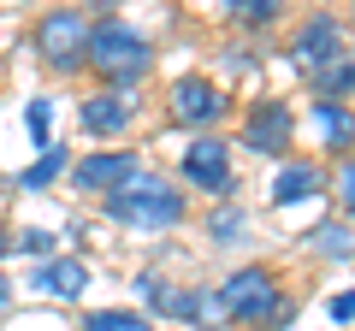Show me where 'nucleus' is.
<instances>
[{"label":"nucleus","mask_w":355,"mask_h":331,"mask_svg":"<svg viewBox=\"0 0 355 331\" xmlns=\"http://www.w3.org/2000/svg\"><path fill=\"white\" fill-rule=\"evenodd\" d=\"M83 65L101 77V83H113V89L130 95V83L148 77V65H154V42L142 36V30L119 24V18H101V24L89 30V60Z\"/></svg>","instance_id":"nucleus-1"},{"label":"nucleus","mask_w":355,"mask_h":331,"mask_svg":"<svg viewBox=\"0 0 355 331\" xmlns=\"http://www.w3.org/2000/svg\"><path fill=\"white\" fill-rule=\"evenodd\" d=\"M219 302H225V314L243 319V325H279V319H291V302H284L272 267H237L219 284Z\"/></svg>","instance_id":"nucleus-2"},{"label":"nucleus","mask_w":355,"mask_h":331,"mask_svg":"<svg viewBox=\"0 0 355 331\" xmlns=\"http://www.w3.org/2000/svg\"><path fill=\"white\" fill-rule=\"evenodd\" d=\"M107 213H113L119 225H130V231H172L178 219H184V195H178V184L142 172L130 190L107 195Z\"/></svg>","instance_id":"nucleus-3"},{"label":"nucleus","mask_w":355,"mask_h":331,"mask_svg":"<svg viewBox=\"0 0 355 331\" xmlns=\"http://www.w3.org/2000/svg\"><path fill=\"white\" fill-rule=\"evenodd\" d=\"M89 12H77V6H53V12H42V24H36V53H42V65L48 71H60V77H71V71H83V60H89Z\"/></svg>","instance_id":"nucleus-4"},{"label":"nucleus","mask_w":355,"mask_h":331,"mask_svg":"<svg viewBox=\"0 0 355 331\" xmlns=\"http://www.w3.org/2000/svg\"><path fill=\"white\" fill-rule=\"evenodd\" d=\"M71 178H77V190H89V195H119V190H130V184L142 178V154H130V148L89 154V160L71 166Z\"/></svg>","instance_id":"nucleus-5"},{"label":"nucleus","mask_w":355,"mask_h":331,"mask_svg":"<svg viewBox=\"0 0 355 331\" xmlns=\"http://www.w3.org/2000/svg\"><path fill=\"white\" fill-rule=\"evenodd\" d=\"M291 130H296V118H291V107L279 101V95H266V101H254L249 113H243V148L249 154H284L291 148Z\"/></svg>","instance_id":"nucleus-6"},{"label":"nucleus","mask_w":355,"mask_h":331,"mask_svg":"<svg viewBox=\"0 0 355 331\" xmlns=\"http://www.w3.org/2000/svg\"><path fill=\"white\" fill-rule=\"evenodd\" d=\"M178 172H184V184H196V190L225 195V190H231V142L196 136L190 148H184V160H178Z\"/></svg>","instance_id":"nucleus-7"},{"label":"nucleus","mask_w":355,"mask_h":331,"mask_svg":"<svg viewBox=\"0 0 355 331\" xmlns=\"http://www.w3.org/2000/svg\"><path fill=\"white\" fill-rule=\"evenodd\" d=\"M225 113H231L225 89H214L207 77H178V83H172V118H178V125L207 130V125H219Z\"/></svg>","instance_id":"nucleus-8"},{"label":"nucleus","mask_w":355,"mask_h":331,"mask_svg":"<svg viewBox=\"0 0 355 331\" xmlns=\"http://www.w3.org/2000/svg\"><path fill=\"white\" fill-rule=\"evenodd\" d=\"M291 60L302 65L308 77H314V71H326L331 60H343V24H338L331 12H314L302 30H296V42H291Z\"/></svg>","instance_id":"nucleus-9"},{"label":"nucleus","mask_w":355,"mask_h":331,"mask_svg":"<svg viewBox=\"0 0 355 331\" xmlns=\"http://www.w3.org/2000/svg\"><path fill=\"white\" fill-rule=\"evenodd\" d=\"M130 118H137V101L125 89H101L83 101V130H95V136H119V130H130Z\"/></svg>","instance_id":"nucleus-10"},{"label":"nucleus","mask_w":355,"mask_h":331,"mask_svg":"<svg viewBox=\"0 0 355 331\" xmlns=\"http://www.w3.org/2000/svg\"><path fill=\"white\" fill-rule=\"evenodd\" d=\"M326 190V172H320L314 160H284L279 172H272V202L279 207H296V202H308V195H320Z\"/></svg>","instance_id":"nucleus-11"},{"label":"nucleus","mask_w":355,"mask_h":331,"mask_svg":"<svg viewBox=\"0 0 355 331\" xmlns=\"http://www.w3.org/2000/svg\"><path fill=\"white\" fill-rule=\"evenodd\" d=\"M36 290L53 296V302H77V296L89 290V267H83V260H71V255L42 260V267H36Z\"/></svg>","instance_id":"nucleus-12"},{"label":"nucleus","mask_w":355,"mask_h":331,"mask_svg":"<svg viewBox=\"0 0 355 331\" xmlns=\"http://www.w3.org/2000/svg\"><path fill=\"white\" fill-rule=\"evenodd\" d=\"M314 130L326 136V148H331V154L355 148V113H349L343 101H314Z\"/></svg>","instance_id":"nucleus-13"},{"label":"nucleus","mask_w":355,"mask_h":331,"mask_svg":"<svg viewBox=\"0 0 355 331\" xmlns=\"http://www.w3.org/2000/svg\"><path fill=\"white\" fill-rule=\"evenodd\" d=\"M60 172H65V148H53V142H48V148H42L36 160H30L24 172H18V190H48V184L60 178Z\"/></svg>","instance_id":"nucleus-14"},{"label":"nucleus","mask_w":355,"mask_h":331,"mask_svg":"<svg viewBox=\"0 0 355 331\" xmlns=\"http://www.w3.org/2000/svg\"><path fill=\"white\" fill-rule=\"evenodd\" d=\"M320 83V101H343V95H355V60L343 53V60H331L326 71H314Z\"/></svg>","instance_id":"nucleus-15"},{"label":"nucleus","mask_w":355,"mask_h":331,"mask_svg":"<svg viewBox=\"0 0 355 331\" xmlns=\"http://www.w3.org/2000/svg\"><path fill=\"white\" fill-rule=\"evenodd\" d=\"M83 331H154V325L137 307H95V314L83 319Z\"/></svg>","instance_id":"nucleus-16"},{"label":"nucleus","mask_w":355,"mask_h":331,"mask_svg":"<svg viewBox=\"0 0 355 331\" xmlns=\"http://www.w3.org/2000/svg\"><path fill=\"white\" fill-rule=\"evenodd\" d=\"M308 242H314V255H326V260H349L355 255V231L349 225H320Z\"/></svg>","instance_id":"nucleus-17"},{"label":"nucleus","mask_w":355,"mask_h":331,"mask_svg":"<svg viewBox=\"0 0 355 331\" xmlns=\"http://www.w3.org/2000/svg\"><path fill=\"white\" fill-rule=\"evenodd\" d=\"M225 6H231V18H237V24H249V30L279 24V12H284V0H225Z\"/></svg>","instance_id":"nucleus-18"},{"label":"nucleus","mask_w":355,"mask_h":331,"mask_svg":"<svg viewBox=\"0 0 355 331\" xmlns=\"http://www.w3.org/2000/svg\"><path fill=\"white\" fill-rule=\"evenodd\" d=\"M243 231H249V213H243V207H214V219H207V237L214 242H231V237H243Z\"/></svg>","instance_id":"nucleus-19"},{"label":"nucleus","mask_w":355,"mask_h":331,"mask_svg":"<svg viewBox=\"0 0 355 331\" xmlns=\"http://www.w3.org/2000/svg\"><path fill=\"white\" fill-rule=\"evenodd\" d=\"M24 125H30V136H36V148H48V130H53V101L48 95L24 107Z\"/></svg>","instance_id":"nucleus-20"},{"label":"nucleus","mask_w":355,"mask_h":331,"mask_svg":"<svg viewBox=\"0 0 355 331\" xmlns=\"http://www.w3.org/2000/svg\"><path fill=\"white\" fill-rule=\"evenodd\" d=\"M225 302H219V290H196V325H225Z\"/></svg>","instance_id":"nucleus-21"},{"label":"nucleus","mask_w":355,"mask_h":331,"mask_svg":"<svg viewBox=\"0 0 355 331\" xmlns=\"http://www.w3.org/2000/svg\"><path fill=\"white\" fill-rule=\"evenodd\" d=\"M12 249H24V255H48V260H53V237H48V231H24Z\"/></svg>","instance_id":"nucleus-22"},{"label":"nucleus","mask_w":355,"mask_h":331,"mask_svg":"<svg viewBox=\"0 0 355 331\" xmlns=\"http://www.w3.org/2000/svg\"><path fill=\"white\" fill-rule=\"evenodd\" d=\"M326 319H331V325H349V319H355V290H349V296H331V302H326Z\"/></svg>","instance_id":"nucleus-23"},{"label":"nucleus","mask_w":355,"mask_h":331,"mask_svg":"<svg viewBox=\"0 0 355 331\" xmlns=\"http://www.w3.org/2000/svg\"><path fill=\"white\" fill-rule=\"evenodd\" d=\"M338 195H343V207H355V160L338 166Z\"/></svg>","instance_id":"nucleus-24"},{"label":"nucleus","mask_w":355,"mask_h":331,"mask_svg":"<svg viewBox=\"0 0 355 331\" xmlns=\"http://www.w3.org/2000/svg\"><path fill=\"white\" fill-rule=\"evenodd\" d=\"M6 302H12V284H6V272H0V314H6Z\"/></svg>","instance_id":"nucleus-25"},{"label":"nucleus","mask_w":355,"mask_h":331,"mask_svg":"<svg viewBox=\"0 0 355 331\" xmlns=\"http://www.w3.org/2000/svg\"><path fill=\"white\" fill-rule=\"evenodd\" d=\"M89 6H101V12H113V6H119V0H89Z\"/></svg>","instance_id":"nucleus-26"},{"label":"nucleus","mask_w":355,"mask_h":331,"mask_svg":"<svg viewBox=\"0 0 355 331\" xmlns=\"http://www.w3.org/2000/svg\"><path fill=\"white\" fill-rule=\"evenodd\" d=\"M0 249H6V225H0Z\"/></svg>","instance_id":"nucleus-27"},{"label":"nucleus","mask_w":355,"mask_h":331,"mask_svg":"<svg viewBox=\"0 0 355 331\" xmlns=\"http://www.w3.org/2000/svg\"><path fill=\"white\" fill-rule=\"evenodd\" d=\"M349 213H355V207H349Z\"/></svg>","instance_id":"nucleus-28"}]
</instances>
